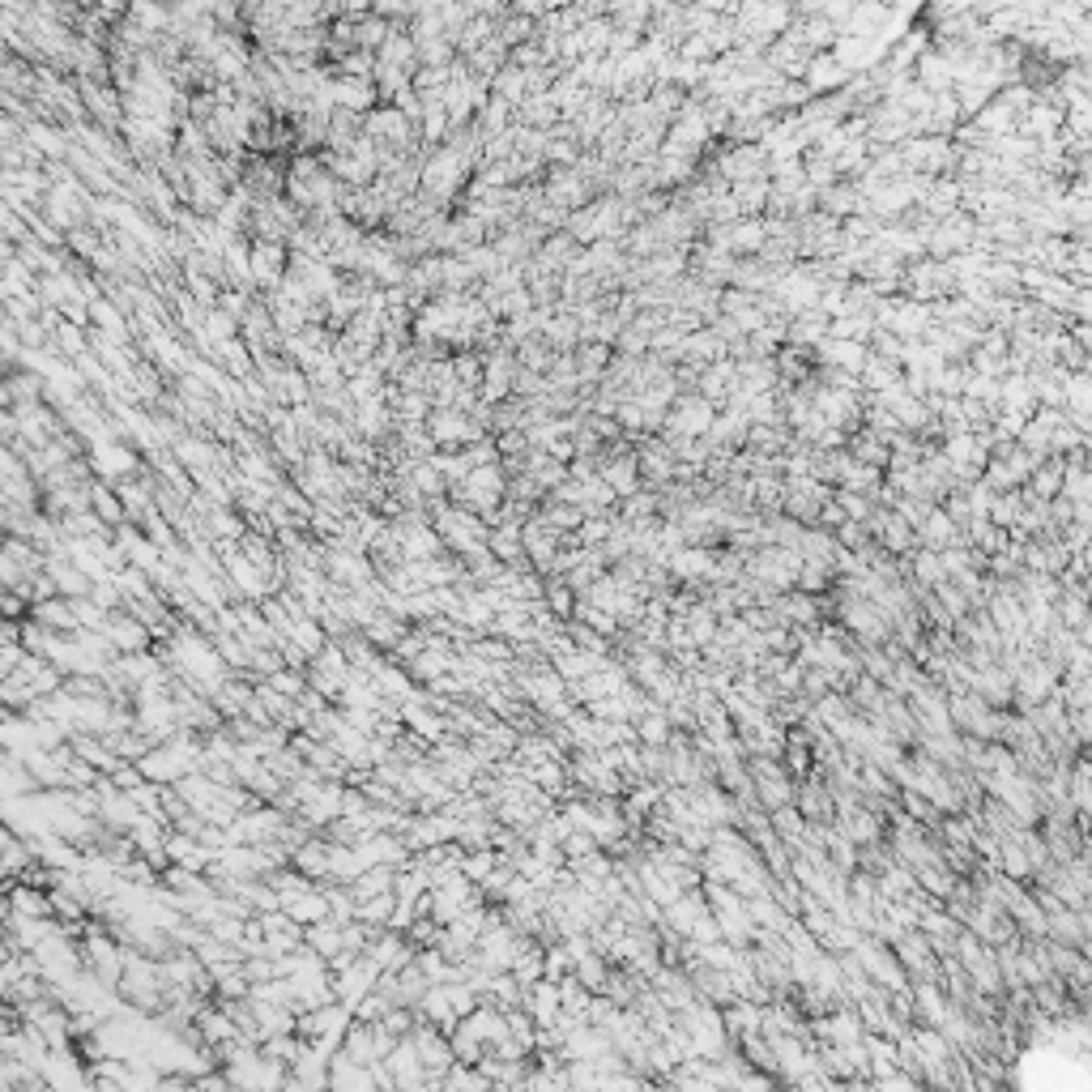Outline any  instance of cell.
Segmentation results:
<instances>
[{"instance_id":"obj_1","label":"cell","mask_w":1092,"mask_h":1092,"mask_svg":"<svg viewBox=\"0 0 1092 1092\" xmlns=\"http://www.w3.org/2000/svg\"><path fill=\"white\" fill-rule=\"evenodd\" d=\"M466 167H470V154L462 146H448L440 154H431L427 167H423V196L427 201H448L457 192V184L466 180Z\"/></svg>"},{"instance_id":"obj_2","label":"cell","mask_w":1092,"mask_h":1092,"mask_svg":"<svg viewBox=\"0 0 1092 1092\" xmlns=\"http://www.w3.org/2000/svg\"><path fill=\"white\" fill-rule=\"evenodd\" d=\"M427 431H431V440L444 444V448H462L478 436V423L466 418L462 406H436V414L427 418Z\"/></svg>"},{"instance_id":"obj_3","label":"cell","mask_w":1092,"mask_h":1092,"mask_svg":"<svg viewBox=\"0 0 1092 1092\" xmlns=\"http://www.w3.org/2000/svg\"><path fill=\"white\" fill-rule=\"evenodd\" d=\"M103 636L116 645L120 653H141V649H150V623L141 619V615H107L103 623Z\"/></svg>"},{"instance_id":"obj_4","label":"cell","mask_w":1092,"mask_h":1092,"mask_svg":"<svg viewBox=\"0 0 1092 1092\" xmlns=\"http://www.w3.org/2000/svg\"><path fill=\"white\" fill-rule=\"evenodd\" d=\"M367 137L376 141V146H397V150H406L410 146V120H406V111L401 107H380L376 116H367Z\"/></svg>"},{"instance_id":"obj_5","label":"cell","mask_w":1092,"mask_h":1092,"mask_svg":"<svg viewBox=\"0 0 1092 1092\" xmlns=\"http://www.w3.org/2000/svg\"><path fill=\"white\" fill-rule=\"evenodd\" d=\"M286 248L278 240H256L252 244V282L256 286H282L286 282Z\"/></svg>"},{"instance_id":"obj_6","label":"cell","mask_w":1092,"mask_h":1092,"mask_svg":"<svg viewBox=\"0 0 1092 1092\" xmlns=\"http://www.w3.org/2000/svg\"><path fill=\"white\" fill-rule=\"evenodd\" d=\"M516 376H521V363H516L508 351H500V355L486 359V367H482V393L492 397V401H500V397H508L516 389Z\"/></svg>"},{"instance_id":"obj_7","label":"cell","mask_w":1092,"mask_h":1092,"mask_svg":"<svg viewBox=\"0 0 1092 1092\" xmlns=\"http://www.w3.org/2000/svg\"><path fill=\"white\" fill-rule=\"evenodd\" d=\"M333 103L337 107H347V111H363L376 103V85H371L367 77H351V73H341L337 81H333Z\"/></svg>"},{"instance_id":"obj_8","label":"cell","mask_w":1092,"mask_h":1092,"mask_svg":"<svg viewBox=\"0 0 1092 1092\" xmlns=\"http://www.w3.org/2000/svg\"><path fill=\"white\" fill-rule=\"evenodd\" d=\"M47 218H51L56 226H77V222L85 218V210H81V192L69 188V184H56V188L47 192Z\"/></svg>"},{"instance_id":"obj_9","label":"cell","mask_w":1092,"mask_h":1092,"mask_svg":"<svg viewBox=\"0 0 1092 1092\" xmlns=\"http://www.w3.org/2000/svg\"><path fill=\"white\" fill-rule=\"evenodd\" d=\"M329 849L333 845H325V841H303L291 858V867L303 871L307 879H321V875H329Z\"/></svg>"},{"instance_id":"obj_10","label":"cell","mask_w":1092,"mask_h":1092,"mask_svg":"<svg viewBox=\"0 0 1092 1092\" xmlns=\"http://www.w3.org/2000/svg\"><path fill=\"white\" fill-rule=\"evenodd\" d=\"M9 913H22V917H51L56 913V901L35 893V887H9Z\"/></svg>"},{"instance_id":"obj_11","label":"cell","mask_w":1092,"mask_h":1092,"mask_svg":"<svg viewBox=\"0 0 1092 1092\" xmlns=\"http://www.w3.org/2000/svg\"><path fill=\"white\" fill-rule=\"evenodd\" d=\"M81 99H85V107H90L95 120L116 124V95H111V90H99L95 81H81Z\"/></svg>"},{"instance_id":"obj_12","label":"cell","mask_w":1092,"mask_h":1092,"mask_svg":"<svg viewBox=\"0 0 1092 1092\" xmlns=\"http://www.w3.org/2000/svg\"><path fill=\"white\" fill-rule=\"evenodd\" d=\"M389 418H393V414L385 410V401H380V397H376V401H363V406H359V431H363L367 440H371V436H385V431H389Z\"/></svg>"},{"instance_id":"obj_13","label":"cell","mask_w":1092,"mask_h":1092,"mask_svg":"<svg viewBox=\"0 0 1092 1092\" xmlns=\"http://www.w3.org/2000/svg\"><path fill=\"white\" fill-rule=\"evenodd\" d=\"M95 466L103 470V478H111V474H124V470H133L137 462H133V457H129L120 444H99V448H95Z\"/></svg>"},{"instance_id":"obj_14","label":"cell","mask_w":1092,"mask_h":1092,"mask_svg":"<svg viewBox=\"0 0 1092 1092\" xmlns=\"http://www.w3.org/2000/svg\"><path fill=\"white\" fill-rule=\"evenodd\" d=\"M90 504H95V512L103 516L107 525H124L120 521V516H124V500H116L107 486H90Z\"/></svg>"},{"instance_id":"obj_15","label":"cell","mask_w":1092,"mask_h":1092,"mask_svg":"<svg viewBox=\"0 0 1092 1092\" xmlns=\"http://www.w3.org/2000/svg\"><path fill=\"white\" fill-rule=\"evenodd\" d=\"M675 423H679L683 431H700V427H708V423H713V414H708V406H704V401H683V406H679V414H675Z\"/></svg>"},{"instance_id":"obj_16","label":"cell","mask_w":1092,"mask_h":1092,"mask_svg":"<svg viewBox=\"0 0 1092 1092\" xmlns=\"http://www.w3.org/2000/svg\"><path fill=\"white\" fill-rule=\"evenodd\" d=\"M265 683H269V687H278L282 696H295V700L303 696V679H299L295 670H274V675H265Z\"/></svg>"}]
</instances>
